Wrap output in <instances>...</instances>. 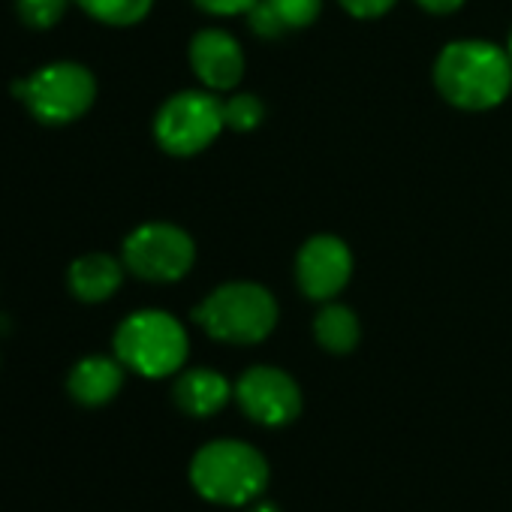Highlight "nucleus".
Wrapping results in <instances>:
<instances>
[{
    "label": "nucleus",
    "mask_w": 512,
    "mask_h": 512,
    "mask_svg": "<svg viewBox=\"0 0 512 512\" xmlns=\"http://www.w3.org/2000/svg\"><path fill=\"white\" fill-rule=\"evenodd\" d=\"M506 52H509V58H512V34H509V43H506Z\"/></svg>",
    "instance_id": "nucleus-23"
},
{
    "label": "nucleus",
    "mask_w": 512,
    "mask_h": 512,
    "mask_svg": "<svg viewBox=\"0 0 512 512\" xmlns=\"http://www.w3.org/2000/svg\"><path fill=\"white\" fill-rule=\"evenodd\" d=\"M208 16H247L256 0H193Z\"/></svg>",
    "instance_id": "nucleus-19"
},
{
    "label": "nucleus",
    "mask_w": 512,
    "mask_h": 512,
    "mask_svg": "<svg viewBox=\"0 0 512 512\" xmlns=\"http://www.w3.org/2000/svg\"><path fill=\"white\" fill-rule=\"evenodd\" d=\"M235 398L241 410L260 425H287L302 410V392L296 380L272 365H256L244 371L235 383Z\"/></svg>",
    "instance_id": "nucleus-8"
},
{
    "label": "nucleus",
    "mask_w": 512,
    "mask_h": 512,
    "mask_svg": "<svg viewBox=\"0 0 512 512\" xmlns=\"http://www.w3.org/2000/svg\"><path fill=\"white\" fill-rule=\"evenodd\" d=\"M226 130L223 103L208 91L172 94L154 118V139L166 154L190 157L205 151Z\"/></svg>",
    "instance_id": "nucleus-6"
},
{
    "label": "nucleus",
    "mask_w": 512,
    "mask_h": 512,
    "mask_svg": "<svg viewBox=\"0 0 512 512\" xmlns=\"http://www.w3.org/2000/svg\"><path fill=\"white\" fill-rule=\"evenodd\" d=\"M323 10V0H256L247 13L250 31L256 37H281L287 31L308 28Z\"/></svg>",
    "instance_id": "nucleus-13"
},
{
    "label": "nucleus",
    "mask_w": 512,
    "mask_h": 512,
    "mask_svg": "<svg viewBox=\"0 0 512 512\" xmlns=\"http://www.w3.org/2000/svg\"><path fill=\"white\" fill-rule=\"evenodd\" d=\"M250 512H281L278 506H272V503H260V506H253Z\"/></svg>",
    "instance_id": "nucleus-22"
},
{
    "label": "nucleus",
    "mask_w": 512,
    "mask_h": 512,
    "mask_svg": "<svg viewBox=\"0 0 512 512\" xmlns=\"http://www.w3.org/2000/svg\"><path fill=\"white\" fill-rule=\"evenodd\" d=\"M359 317L347 305H326L314 320V335L329 353H350L359 344Z\"/></svg>",
    "instance_id": "nucleus-15"
},
{
    "label": "nucleus",
    "mask_w": 512,
    "mask_h": 512,
    "mask_svg": "<svg viewBox=\"0 0 512 512\" xmlns=\"http://www.w3.org/2000/svg\"><path fill=\"white\" fill-rule=\"evenodd\" d=\"M76 4L97 22L112 25V28H130L136 22H142L154 0H76Z\"/></svg>",
    "instance_id": "nucleus-16"
},
{
    "label": "nucleus",
    "mask_w": 512,
    "mask_h": 512,
    "mask_svg": "<svg viewBox=\"0 0 512 512\" xmlns=\"http://www.w3.org/2000/svg\"><path fill=\"white\" fill-rule=\"evenodd\" d=\"M223 118H226V127L235 130V133H250L263 124L266 118V106L256 94H235L229 100H223Z\"/></svg>",
    "instance_id": "nucleus-17"
},
{
    "label": "nucleus",
    "mask_w": 512,
    "mask_h": 512,
    "mask_svg": "<svg viewBox=\"0 0 512 512\" xmlns=\"http://www.w3.org/2000/svg\"><path fill=\"white\" fill-rule=\"evenodd\" d=\"M124 269L127 266L118 263L109 253H85L79 260H73V266L67 272L70 293L88 305L106 302L118 293V287L124 281Z\"/></svg>",
    "instance_id": "nucleus-12"
},
{
    "label": "nucleus",
    "mask_w": 512,
    "mask_h": 512,
    "mask_svg": "<svg viewBox=\"0 0 512 512\" xmlns=\"http://www.w3.org/2000/svg\"><path fill=\"white\" fill-rule=\"evenodd\" d=\"M124 386V362L115 356H85L67 374V392L82 407L109 404Z\"/></svg>",
    "instance_id": "nucleus-11"
},
{
    "label": "nucleus",
    "mask_w": 512,
    "mask_h": 512,
    "mask_svg": "<svg viewBox=\"0 0 512 512\" xmlns=\"http://www.w3.org/2000/svg\"><path fill=\"white\" fill-rule=\"evenodd\" d=\"M13 97L49 127L79 121L97 100V79L76 61L46 64L25 79L13 82Z\"/></svg>",
    "instance_id": "nucleus-4"
},
{
    "label": "nucleus",
    "mask_w": 512,
    "mask_h": 512,
    "mask_svg": "<svg viewBox=\"0 0 512 512\" xmlns=\"http://www.w3.org/2000/svg\"><path fill=\"white\" fill-rule=\"evenodd\" d=\"M190 67L211 91H232L244 76V52L232 34L208 28L190 40Z\"/></svg>",
    "instance_id": "nucleus-10"
},
{
    "label": "nucleus",
    "mask_w": 512,
    "mask_h": 512,
    "mask_svg": "<svg viewBox=\"0 0 512 512\" xmlns=\"http://www.w3.org/2000/svg\"><path fill=\"white\" fill-rule=\"evenodd\" d=\"M190 482L211 503L241 506L260 497L269 485V461L250 443L214 440L193 455Z\"/></svg>",
    "instance_id": "nucleus-2"
},
{
    "label": "nucleus",
    "mask_w": 512,
    "mask_h": 512,
    "mask_svg": "<svg viewBox=\"0 0 512 512\" xmlns=\"http://www.w3.org/2000/svg\"><path fill=\"white\" fill-rule=\"evenodd\" d=\"M70 7V0H16L19 19L34 28V31H49L55 28Z\"/></svg>",
    "instance_id": "nucleus-18"
},
{
    "label": "nucleus",
    "mask_w": 512,
    "mask_h": 512,
    "mask_svg": "<svg viewBox=\"0 0 512 512\" xmlns=\"http://www.w3.org/2000/svg\"><path fill=\"white\" fill-rule=\"evenodd\" d=\"M434 85L458 109H494L512 91V58L506 49L482 40L449 43L434 64Z\"/></svg>",
    "instance_id": "nucleus-1"
},
{
    "label": "nucleus",
    "mask_w": 512,
    "mask_h": 512,
    "mask_svg": "<svg viewBox=\"0 0 512 512\" xmlns=\"http://www.w3.org/2000/svg\"><path fill=\"white\" fill-rule=\"evenodd\" d=\"M235 389L226 383L223 374L211 371V368H193V371H184L175 386H172V398L175 404L190 413V416H211L217 410L226 407L229 395Z\"/></svg>",
    "instance_id": "nucleus-14"
},
{
    "label": "nucleus",
    "mask_w": 512,
    "mask_h": 512,
    "mask_svg": "<svg viewBox=\"0 0 512 512\" xmlns=\"http://www.w3.org/2000/svg\"><path fill=\"white\" fill-rule=\"evenodd\" d=\"M196 260L193 238L175 223H142L124 238V266L142 281H181Z\"/></svg>",
    "instance_id": "nucleus-7"
},
{
    "label": "nucleus",
    "mask_w": 512,
    "mask_h": 512,
    "mask_svg": "<svg viewBox=\"0 0 512 512\" xmlns=\"http://www.w3.org/2000/svg\"><path fill=\"white\" fill-rule=\"evenodd\" d=\"M193 320L214 341L260 344L278 323V302L260 284H223L205 296V302L193 311Z\"/></svg>",
    "instance_id": "nucleus-3"
},
{
    "label": "nucleus",
    "mask_w": 512,
    "mask_h": 512,
    "mask_svg": "<svg viewBox=\"0 0 512 512\" xmlns=\"http://www.w3.org/2000/svg\"><path fill=\"white\" fill-rule=\"evenodd\" d=\"M398 0H341V7L356 16V19H377L383 13H389Z\"/></svg>",
    "instance_id": "nucleus-20"
},
{
    "label": "nucleus",
    "mask_w": 512,
    "mask_h": 512,
    "mask_svg": "<svg viewBox=\"0 0 512 512\" xmlns=\"http://www.w3.org/2000/svg\"><path fill=\"white\" fill-rule=\"evenodd\" d=\"M416 4H419L422 10L434 13V16H446V13L461 10V7H464V0H416Z\"/></svg>",
    "instance_id": "nucleus-21"
},
{
    "label": "nucleus",
    "mask_w": 512,
    "mask_h": 512,
    "mask_svg": "<svg viewBox=\"0 0 512 512\" xmlns=\"http://www.w3.org/2000/svg\"><path fill=\"white\" fill-rule=\"evenodd\" d=\"M187 332L166 311H136L115 332V356L142 377H169L187 359Z\"/></svg>",
    "instance_id": "nucleus-5"
},
{
    "label": "nucleus",
    "mask_w": 512,
    "mask_h": 512,
    "mask_svg": "<svg viewBox=\"0 0 512 512\" xmlns=\"http://www.w3.org/2000/svg\"><path fill=\"white\" fill-rule=\"evenodd\" d=\"M353 275V253L335 235H314L296 256V281L314 302L335 299Z\"/></svg>",
    "instance_id": "nucleus-9"
}]
</instances>
